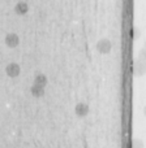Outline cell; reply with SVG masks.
<instances>
[{"label": "cell", "mask_w": 146, "mask_h": 148, "mask_svg": "<svg viewBox=\"0 0 146 148\" xmlns=\"http://www.w3.org/2000/svg\"><path fill=\"white\" fill-rule=\"evenodd\" d=\"M47 77L44 75V74H38V75H35V78H34V84H37V86H41V87H44L47 84Z\"/></svg>", "instance_id": "cell-7"}, {"label": "cell", "mask_w": 146, "mask_h": 148, "mask_svg": "<svg viewBox=\"0 0 146 148\" xmlns=\"http://www.w3.org/2000/svg\"><path fill=\"white\" fill-rule=\"evenodd\" d=\"M20 43V36L15 33H9L7 36H5V44H7L9 48H15V47L18 46Z\"/></svg>", "instance_id": "cell-3"}, {"label": "cell", "mask_w": 146, "mask_h": 148, "mask_svg": "<svg viewBox=\"0 0 146 148\" xmlns=\"http://www.w3.org/2000/svg\"><path fill=\"white\" fill-rule=\"evenodd\" d=\"M74 112L78 117H85V116L89 113V105L86 103H78V104L74 107Z\"/></svg>", "instance_id": "cell-4"}, {"label": "cell", "mask_w": 146, "mask_h": 148, "mask_svg": "<svg viewBox=\"0 0 146 148\" xmlns=\"http://www.w3.org/2000/svg\"><path fill=\"white\" fill-rule=\"evenodd\" d=\"M15 12L17 13V14H20V16L26 14V13L29 12V5L26 4L25 1L17 3V4H16V7H15Z\"/></svg>", "instance_id": "cell-5"}, {"label": "cell", "mask_w": 146, "mask_h": 148, "mask_svg": "<svg viewBox=\"0 0 146 148\" xmlns=\"http://www.w3.org/2000/svg\"><path fill=\"white\" fill-rule=\"evenodd\" d=\"M5 73H7V75L10 77V78H16V77L20 75L21 68L17 62H10V64H8L7 68H5Z\"/></svg>", "instance_id": "cell-1"}, {"label": "cell", "mask_w": 146, "mask_h": 148, "mask_svg": "<svg viewBox=\"0 0 146 148\" xmlns=\"http://www.w3.org/2000/svg\"><path fill=\"white\" fill-rule=\"evenodd\" d=\"M134 75H141L144 73V64H142V60H138L134 64V70H133Z\"/></svg>", "instance_id": "cell-8"}, {"label": "cell", "mask_w": 146, "mask_h": 148, "mask_svg": "<svg viewBox=\"0 0 146 148\" xmlns=\"http://www.w3.org/2000/svg\"><path fill=\"white\" fill-rule=\"evenodd\" d=\"M97 49L100 53H110L111 49H112V43L108 39L103 38L97 43Z\"/></svg>", "instance_id": "cell-2"}, {"label": "cell", "mask_w": 146, "mask_h": 148, "mask_svg": "<svg viewBox=\"0 0 146 148\" xmlns=\"http://www.w3.org/2000/svg\"><path fill=\"white\" fill-rule=\"evenodd\" d=\"M30 94L35 97H42L44 95V87L41 86H37V84H33L30 87Z\"/></svg>", "instance_id": "cell-6"}]
</instances>
